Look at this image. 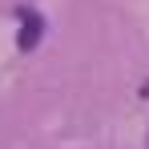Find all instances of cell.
Masks as SVG:
<instances>
[{
    "label": "cell",
    "mask_w": 149,
    "mask_h": 149,
    "mask_svg": "<svg viewBox=\"0 0 149 149\" xmlns=\"http://www.w3.org/2000/svg\"><path fill=\"white\" fill-rule=\"evenodd\" d=\"M40 32H45V20H40L32 8H24V12H20V49H32V45L40 40Z\"/></svg>",
    "instance_id": "obj_1"
}]
</instances>
